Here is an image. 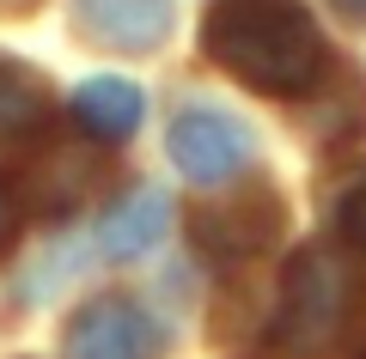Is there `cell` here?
I'll return each mask as SVG.
<instances>
[{
	"instance_id": "cell-1",
	"label": "cell",
	"mask_w": 366,
	"mask_h": 359,
	"mask_svg": "<svg viewBox=\"0 0 366 359\" xmlns=\"http://www.w3.org/2000/svg\"><path fill=\"white\" fill-rule=\"evenodd\" d=\"M202 49L269 98L312 91L330 74V49L300 0H214L202 19Z\"/></svg>"
},
{
	"instance_id": "cell-2",
	"label": "cell",
	"mask_w": 366,
	"mask_h": 359,
	"mask_svg": "<svg viewBox=\"0 0 366 359\" xmlns=\"http://www.w3.org/2000/svg\"><path fill=\"white\" fill-rule=\"evenodd\" d=\"M354 310V268L336 244H305L281 274V305H274V341L300 359H324L342 341Z\"/></svg>"
},
{
	"instance_id": "cell-3",
	"label": "cell",
	"mask_w": 366,
	"mask_h": 359,
	"mask_svg": "<svg viewBox=\"0 0 366 359\" xmlns=\"http://www.w3.org/2000/svg\"><path fill=\"white\" fill-rule=\"evenodd\" d=\"M287 226V207L269 183H244V189L220 195L196 213V250H208L214 262H244V256H262V250L281 238Z\"/></svg>"
},
{
	"instance_id": "cell-4",
	"label": "cell",
	"mask_w": 366,
	"mask_h": 359,
	"mask_svg": "<svg viewBox=\"0 0 366 359\" xmlns=\"http://www.w3.org/2000/svg\"><path fill=\"white\" fill-rule=\"evenodd\" d=\"M165 146H171V165H177L189 183H202V189L238 177L244 158H250L244 122H238L232 110H220V103H189V110H177Z\"/></svg>"
},
{
	"instance_id": "cell-5",
	"label": "cell",
	"mask_w": 366,
	"mask_h": 359,
	"mask_svg": "<svg viewBox=\"0 0 366 359\" xmlns=\"http://www.w3.org/2000/svg\"><path fill=\"white\" fill-rule=\"evenodd\" d=\"M159 353V323L134 298L104 293L67 323V359H153Z\"/></svg>"
},
{
	"instance_id": "cell-6",
	"label": "cell",
	"mask_w": 366,
	"mask_h": 359,
	"mask_svg": "<svg viewBox=\"0 0 366 359\" xmlns=\"http://www.w3.org/2000/svg\"><path fill=\"white\" fill-rule=\"evenodd\" d=\"M171 19H177L171 0H74V25L122 55H153L171 37Z\"/></svg>"
},
{
	"instance_id": "cell-7",
	"label": "cell",
	"mask_w": 366,
	"mask_h": 359,
	"mask_svg": "<svg viewBox=\"0 0 366 359\" xmlns=\"http://www.w3.org/2000/svg\"><path fill=\"white\" fill-rule=\"evenodd\" d=\"M165 231H171V195L165 189H134L122 207H110V213H104L98 244H104V256L134 262V256H147Z\"/></svg>"
},
{
	"instance_id": "cell-8",
	"label": "cell",
	"mask_w": 366,
	"mask_h": 359,
	"mask_svg": "<svg viewBox=\"0 0 366 359\" xmlns=\"http://www.w3.org/2000/svg\"><path fill=\"white\" fill-rule=\"evenodd\" d=\"M74 122L92 141H129L141 128V91L129 79H86L74 91Z\"/></svg>"
},
{
	"instance_id": "cell-9",
	"label": "cell",
	"mask_w": 366,
	"mask_h": 359,
	"mask_svg": "<svg viewBox=\"0 0 366 359\" xmlns=\"http://www.w3.org/2000/svg\"><path fill=\"white\" fill-rule=\"evenodd\" d=\"M49 110V91L25 61H0V134H43Z\"/></svg>"
},
{
	"instance_id": "cell-10",
	"label": "cell",
	"mask_w": 366,
	"mask_h": 359,
	"mask_svg": "<svg viewBox=\"0 0 366 359\" xmlns=\"http://www.w3.org/2000/svg\"><path fill=\"white\" fill-rule=\"evenodd\" d=\"M336 231H342V244L366 262V171L348 177V189L336 195Z\"/></svg>"
},
{
	"instance_id": "cell-11",
	"label": "cell",
	"mask_w": 366,
	"mask_h": 359,
	"mask_svg": "<svg viewBox=\"0 0 366 359\" xmlns=\"http://www.w3.org/2000/svg\"><path fill=\"white\" fill-rule=\"evenodd\" d=\"M13 226H19V207H13V195H6V183H0V250L13 244Z\"/></svg>"
},
{
	"instance_id": "cell-12",
	"label": "cell",
	"mask_w": 366,
	"mask_h": 359,
	"mask_svg": "<svg viewBox=\"0 0 366 359\" xmlns=\"http://www.w3.org/2000/svg\"><path fill=\"white\" fill-rule=\"evenodd\" d=\"M330 6H336L348 25H366V0H330Z\"/></svg>"
}]
</instances>
